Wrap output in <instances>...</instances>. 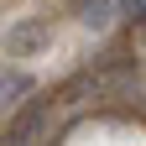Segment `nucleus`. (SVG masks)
Listing matches in <instances>:
<instances>
[{
	"instance_id": "39448f33",
	"label": "nucleus",
	"mask_w": 146,
	"mask_h": 146,
	"mask_svg": "<svg viewBox=\"0 0 146 146\" xmlns=\"http://www.w3.org/2000/svg\"><path fill=\"white\" fill-rule=\"evenodd\" d=\"M141 5H146V0H120V16H125V21H141Z\"/></svg>"
},
{
	"instance_id": "20e7f679",
	"label": "nucleus",
	"mask_w": 146,
	"mask_h": 146,
	"mask_svg": "<svg viewBox=\"0 0 146 146\" xmlns=\"http://www.w3.org/2000/svg\"><path fill=\"white\" fill-rule=\"evenodd\" d=\"M73 16L84 26H110L115 21V0H73Z\"/></svg>"
},
{
	"instance_id": "f257e3e1",
	"label": "nucleus",
	"mask_w": 146,
	"mask_h": 146,
	"mask_svg": "<svg viewBox=\"0 0 146 146\" xmlns=\"http://www.w3.org/2000/svg\"><path fill=\"white\" fill-rule=\"evenodd\" d=\"M52 47V21H42V16H26V21H16L5 31V58H36V52Z\"/></svg>"
},
{
	"instance_id": "f03ea898",
	"label": "nucleus",
	"mask_w": 146,
	"mask_h": 146,
	"mask_svg": "<svg viewBox=\"0 0 146 146\" xmlns=\"http://www.w3.org/2000/svg\"><path fill=\"white\" fill-rule=\"evenodd\" d=\"M0 146H52V110H47V104H42V110H26Z\"/></svg>"
},
{
	"instance_id": "7ed1b4c3",
	"label": "nucleus",
	"mask_w": 146,
	"mask_h": 146,
	"mask_svg": "<svg viewBox=\"0 0 146 146\" xmlns=\"http://www.w3.org/2000/svg\"><path fill=\"white\" fill-rule=\"evenodd\" d=\"M31 89H36V78H31V73H21V68H5V73H0V110H11L16 99H26L31 94Z\"/></svg>"
}]
</instances>
